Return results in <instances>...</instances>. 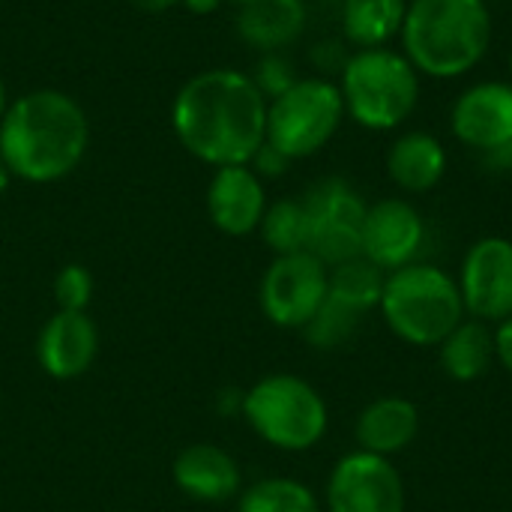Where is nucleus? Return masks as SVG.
Listing matches in <instances>:
<instances>
[{
	"label": "nucleus",
	"instance_id": "f8f14e48",
	"mask_svg": "<svg viewBox=\"0 0 512 512\" xmlns=\"http://www.w3.org/2000/svg\"><path fill=\"white\" fill-rule=\"evenodd\" d=\"M426 246V219L405 198H381L369 204L363 222V252L369 264L384 273L402 270L420 261Z\"/></svg>",
	"mask_w": 512,
	"mask_h": 512
},
{
	"label": "nucleus",
	"instance_id": "6ab92c4d",
	"mask_svg": "<svg viewBox=\"0 0 512 512\" xmlns=\"http://www.w3.org/2000/svg\"><path fill=\"white\" fill-rule=\"evenodd\" d=\"M306 27L303 0H258L240 9L237 33L258 51L270 54L291 45Z\"/></svg>",
	"mask_w": 512,
	"mask_h": 512
},
{
	"label": "nucleus",
	"instance_id": "393cba45",
	"mask_svg": "<svg viewBox=\"0 0 512 512\" xmlns=\"http://www.w3.org/2000/svg\"><path fill=\"white\" fill-rule=\"evenodd\" d=\"M54 300L63 312H87L93 300V276L81 264H66L54 279Z\"/></svg>",
	"mask_w": 512,
	"mask_h": 512
},
{
	"label": "nucleus",
	"instance_id": "f704fd0d",
	"mask_svg": "<svg viewBox=\"0 0 512 512\" xmlns=\"http://www.w3.org/2000/svg\"><path fill=\"white\" fill-rule=\"evenodd\" d=\"M510 84H512V54H510Z\"/></svg>",
	"mask_w": 512,
	"mask_h": 512
},
{
	"label": "nucleus",
	"instance_id": "a878e982",
	"mask_svg": "<svg viewBox=\"0 0 512 512\" xmlns=\"http://www.w3.org/2000/svg\"><path fill=\"white\" fill-rule=\"evenodd\" d=\"M252 81L258 84V90H261V93L267 96V102H270V99L282 96L288 87H294L300 78H297L294 63H291L288 57H282L279 51H270V54H264V57L258 60V69H255V75H252Z\"/></svg>",
	"mask_w": 512,
	"mask_h": 512
},
{
	"label": "nucleus",
	"instance_id": "6e6552de",
	"mask_svg": "<svg viewBox=\"0 0 512 512\" xmlns=\"http://www.w3.org/2000/svg\"><path fill=\"white\" fill-rule=\"evenodd\" d=\"M309 219V252L327 267L360 258L369 204L342 177H324L300 198Z\"/></svg>",
	"mask_w": 512,
	"mask_h": 512
},
{
	"label": "nucleus",
	"instance_id": "bb28decb",
	"mask_svg": "<svg viewBox=\"0 0 512 512\" xmlns=\"http://www.w3.org/2000/svg\"><path fill=\"white\" fill-rule=\"evenodd\" d=\"M288 165H291V159L285 156V153H279L273 144H261L258 147V153L252 156V162H249V168L258 174V177H279V174H285L288 171Z\"/></svg>",
	"mask_w": 512,
	"mask_h": 512
},
{
	"label": "nucleus",
	"instance_id": "b1692460",
	"mask_svg": "<svg viewBox=\"0 0 512 512\" xmlns=\"http://www.w3.org/2000/svg\"><path fill=\"white\" fill-rule=\"evenodd\" d=\"M363 321H366V315L360 309H354L351 303H345V300H339V297H333L327 291L321 309L303 327V336L318 351H336V348L348 345L357 336V330L363 327Z\"/></svg>",
	"mask_w": 512,
	"mask_h": 512
},
{
	"label": "nucleus",
	"instance_id": "473e14b6",
	"mask_svg": "<svg viewBox=\"0 0 512 512\" xmlns=\"http://www.w3.org/2000/svg\"><path fill=\"white\" fill-rule=\"evenodd\" d=\"M3 111H6V93H3V81H0V117H3Z\"/></svg>",
	"mask_w": 512,
	"mask_h": 512
},
{
	"label": "nucleus",
	"instance_id": "f03ea898",
	"mask_svg": "<svg viewBox=\"0 0 512 512\" xmlns=\"http://www.w3.org/2000/svg\"><path fill=\"white\" fill-rule=\"evenodd\" d=\"M87 141V114L63 90H30L0 117V162L27 183H54L72 174Z\"/></svg>",
	"mask_w": 512,
	"mask_h": 512
},
{
	"label": "nucleus",
	"instance_id": "2eb2a0df",
	"mask_svg": "<svg viewBox=\"0 0 512 512\" xmlns=\"http://www.w3.org/2000/svg\"><path fill=\"white\" fill-rule=\"evenodd\" d=\"M99 354V330L87 312H57L36 339V360L57 381L81 378Z\"/></svg>",
	"mask_w": 512,
	"mask_h": 512
},
{
	"label": "nucleus",
	"instance_id": "1a4fd4ad",
	"mask_svg": "<svg viewBox=\"0 0 512 512\" xmlns=\"http://www.w3.org/2000/svg\"><path fill=\"white\" fill-rule=\"evenodd\" d=\"M330 267L312 252L276 255L261 279V312L282 330H303L327 297Z\"/></svg>",
	"mask_w": 512,
	"mask_h": 512
},
{
	"label": "nucleus",
	"instance_id": "c756f323",
	"mask_svg": "<svg viewBox=\"0 0 512 512\" xmlns=\"http://www.w3.org/2000/svg\"><path fill=\"white\" fill-rule=\"evenodd\" d=\"M129 3L141 12H165V9L177 6L180 0H129Z\"/></svg>",
	"mask_w": 512,
	"mask_h": 512
},
{
	"label": "nucleus",
	"instance_id": "412c9836",
	"mask_svg": "<svg viewBox=\"0 0 512 512\" xmlns=\"http://www.w3.org/2000/svg\"><path fill=\"white\" fill-rule=\"evenodd\" d=\"M408 0H345L342 33L360 48H387L402 33Z\"/></svg>",
	"mask_w": 512,
	"mask_h": 512
},
{
	"label": "nucleus",
	"instance_id": "cd10ccee",
	"mask_svg": "<svg viewBox=\"0 0 512 512\" xmlns=\"http://www.w3.org/2000/svg\"><path fill=\"white\" fill-rule=\"evenodd\" d=\"M495 360L512 375V315L507 321L495 324Z\"/></svg>",
	"mask_w": 512,
	"mask_h": 512
},
{
	"label": "nucleus",
	"instance_id": "5701e85b",
	"mask_svg": "<svg viewBox=\"0 0 512 512\" xmlns=\"http://www.w3.org/2000/svg\"><path fill=\"white\" fill-rule=\"evenodd\" d=\"M258 231L264 243L273 249V255L309 252V219L300 198H282L276 204H267Z\"/></svg>",
	"mask_w": 512,
	"mask_h": 512
},
{
	"label": "nucleus",
	"instance_id": "f3484780",
	"mask_svg": "<svg viewBox=\"0 0 512 512\" xmlns=\"http://www.w3.org/2000/svg\"><path fill=\"white\" fill-rule=\"evenodd\" d=\"M420 435V408L405 396L372 399L354 423L357 450L393 459L405 453Z\"/></svg>",
	"mask_w": 512,
	"mask_h": 512
},
{
	"label": "nucleus",
	"instance_id": "a211bd4d",
	"mask_svg": "<svg viewBox=\"0 0 512 512\" xmlns=\"http://www.w3.org/2000/svg\"><path fill=\"white\" fill-rule=\"evenodd\" d=\"M387 174L411 195L432 192L447 174V150L441 138L420 129L399 135L387 150Z\"/></svg>",
	"mask_w": 512,
	"mask_h": 512
},
{
	"label": "nucleus",
	"instance_id": "4be33fe9",
	"mask_svg": "<svg viewBox=\"0 0 512 512\" xmlns=\"http://www.w3.org/2000/svg\"><path fill=\"white\" fill-rule=\"evenodd\" d=\"M237 512H321V501L294 477H267L243 489Z\"/></svg>",
	"mask_w": 512,
	"mask_h": 512
},
{
	"label": "nucleus",
	"instance_id": "0eeeda50",
	"mask_svg": "<svg viewBox=\"0 0 512 512\" xmlns=\"http://www.w3.org/2000/svg\"><path fill=\"white\" fill-rule=\"evenodd\" d=\"M345 120L339 84L327 78H300L282 96L267 102V144L291 162L324 150Z\"/></svg>",
	"mask_w": 512,
	"mask_h": 512
},
{
	"label": "nucleus",
	"instance_id": "c85d7f7f",
	"mask_svg": "<svg viewBox=\"0 0 512 512\" xmlns=\"http://www.w3.org/2000/svg\"><path fill=\"white\" fill-rule=\"evenodd\" d=\"M480 159L492 171H512V144H504V147H498V150H492V153H486Z\"/></svg>",
	"mask_w": 512,
	"mask_h": 512
},
{
	"label": "nucleus",
	"instance_id": "f257e3e1",
	"mask_svg": "<svg viewBox=\"0 0 512 512\" xmlns=\"http://www.w3.org/2000/svg\"><path fill=\"white\" fill-rule=\"evenodd\" d=\"M171 126L195 159L216 168L249 165L267 141V96L246 72L204 69L177 90Z\"/></svg>",
	"mask_w": 512,
	"mask_h": 512
},
{
	"label": "nucleus",
	"instance_id": "ddd939ff",
	"mask_svg": "<svg viewBox=\"0 0 512 512\" xmlns=\"http://www.w3.org/2000/svg\"><path fill=\"white\" fill-rule=\"evenodd\" d=\"M453 135L480 156L512 144V84L480 81L468 87L450 111Z\"/></svg>",
	"mask_w": 512,
	"mask_h": 512
},
{
	"label": "nucleus",
	"instance_id": "7ed1b4c3",
	"mask_svg": "<svg viewBox=\"0 0 512 512\" xmlns=\"http://www.w3.org/2000/svg\"><path fill=\"white\" fill-rule=\"evenodd\" d=\"M399 36L420 75L462 78L492 45V12L486 0H411Z\"/></svg>",
	"mask_w": 512,
	"mask_h": 512
},
{
	"label": "nucleus",
	"instance_id": "aec40b11",
	"mask_svg": "<svg viewBox=\"0 0 512 512\" xmlns=\"http://www.w3.org/2000/svg\"><path fill=\"white\" fill-rule=\"evenodd\" d=\"M438 360L447 378L459 384L480 381L492 363H495V330L492 324L465 318L441 345H438Z\"/></svg>",
	"mask_w": 512,
	"mask_h": 512
},
{
	"label": "nucleus",
	"instance_id": "9b49d317",
	"mask_svg": "<svg viewBox=\"0 0 512 512\" xmlns=\"http://www.w3.org/2000/svg\"><path fill=\"white\" fill-rule=\"evenodd\" d=\"M465 315L483 324H501L512 315V240L480 237L462 258L456 276Z\"/></svg>",
	"mask_w": 512,
	"mask_h": 512
},
{
	"label": "nucleus",
	"instance_id": "4468645a",
	"mask_svg": "<svg viewBox=\"0 0 512 512\" xmlns=\"http://www.w3.org/2000/svg\"><path fill=\"white\" fill-rule=\"evenodd\" d=\"M210 222L228 237H246L258 231L267 213V192L261 177L249 165L216 168L207 189Z\"/></svg>",
	"mask_w": 512,
	"mask_h": 512
},
{
	"label": "nucleus",
	"instance_id": "39448f33",
	"mask_svg": "<svg viewBox=\"0 0 512 512\" xmlns=\"http://www.w3.org/2000/svg\"><path fill=\"white\" fill-rule=\"evenodd\" d=\"M345 114L372 132L402 126L420 105V72L393 48H360L342 66Z\"/></svg>",
	"mask_w": 512,
	"mask_h": 512
},
{
	"label": "nucleus",
	"instance_id": "7c9ffc66",
	"mask_svg": "<svg viewBox=\"0 0 512 512\" xmlns=\"http://www.w3.org/2000/svg\"><path fill=\"white\" fill-rule=\"evenodd\" d=\"M186 9H192V12H198V15H207V12H213L222 0H180Z\"/></svg>",
	"mask_w": 512,
	"mask_h": 512
},
{
	"label": "nucleus",
	"instance_id": "20e7f679",
	"mask_svg": "<svg viewBox=\"0 0 512 512\" xmlns=\"http://www.w3.org/2000/svg\"><path fill=\"white\" fill-rule=\"evenodd\" d=\"M378 312L396 339L417 348H438L468 318L459 282L426 261L384 276Z\"/></svg>",
	"mask_w": 512,
	"mask_h": 512
},
{
	"label": "nucleus",
	"instance_id": "9d476101",
	"mask_svg": "<svg viewBox=\"0 0 512 512\" xmlns=\"http://www.w3.org/2000/svg\"><path fill=\"white\" fill-rule=\"evenodd\" d=\"M327 512H405V480L393 459L363 450L345 453L327 480Z\"/></svg>",
	"mask_w": 512,
	"mask_h": 512
},
{
	"label": "nucleus",
	"instance_id": "423d86ee",
	"mask_svg": "<svg viewBox=\"0 0 512 512\" xmlns=\"http://www.w3.org/2000/svg\"><path fill=\"white\" fill-rule=\"evenodd\" d=\"M249 429L282 453H306L318 447L330 426L324 396L300 375L276 372L255 381L240 405Z\"/></svg>",
	"mask_w": 512,
	"mask_h": 512
},
{
	"label": "nucleus",
	"instance_id": "72a5a7b5",
	"mask_svg": "<svg viewBox=\"0 0 512 512\" xmlns=\"http://www.w3.org/2000/svg\"><path fill=\"white\" fill-rule=\"evenodd\" d=\"M228 3H237V6L243 9V6H252V3H258V0H228Z\"/></svg>",
	"mask_w": 512,
	"mask_h": 512
},
{
	"label": "nucleus",
	"instance_id": "dca6fc26",
	"mask_svg": "<svg viewBox=\"0 0 512 512\" xmlns=\"http://www.w3.org/2000/svg\"><path fill=\"white\" fill-rule=\"evenodd\" d=\"M177 489L201 504H222L240 495L243 474L231 453L213 444H192L186 447L171 465Z\"/></svg>",
	"mask_w": 512,
	"mask_h": 512
},
{
	"label": "nucleus",
	"instance_id": "2f4dec72",
	"mask_svg": "<svg viewBox=\"0 0 512 512\" xmlns=\"http://www.w3.org/2000/svg\"><path fill=\"white\" fill-rule=\"evenodd\" d=\"M9 177H12V174H9V171H6V165L0 162V195H3V192H6V186H9Z\"/></svg>",
	"mask_w": 512,
	"mask_h": 512
}]
</instances>
